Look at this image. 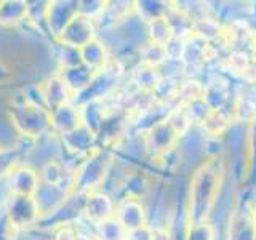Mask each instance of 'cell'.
Wrapping results in <instances>:
<instances>
[{"label":"cell","mask_w":256,"mask_h":240,"mask_svg":"<svg viewBox=\"0 0 256 240\" xmlns=\"http://www.w3.org/2000/svg\"><path fill=\"white\" fill-rule=\"evenodd\" d=\"M216 237H218V232L210 222H200L188 224L184 240H216Z\"/></svg>","instance_id":"cell-26"},{"label":"cell","mask_w":256,"mask_h":240,"mask_svg":"<svg viewBox=\"0 0 256 240\" xmlns=\"http://www.w3.org/2000/svg\"><path fill=\"white\" fill-rule=\"evenodd\" d=\"M29 6L26 2H0V24L12 26L26 20Z\"/></svg>","instance_id":"cell-21"},{"label":"cell","mask_w":256,"mask_h":240,"mask_svg":"<svg viewBox=\"0 0 256 240\" xmlns=\"http://www.w3.org/2000/svg\"><path fill=\"white\" fill-rule=\"evenodd\" d=\"M96 38V28L94 22L92 20L85 18V16H74L66 28L62 29V32L58 36V40L61 45L69 46V48H76L80 50L84 48L86 44L93 42Z\"/></svg>","instance_id":"cell-6"},{"label":"cell","mask_w":256,"mask_h":240,"mask_svg":"<svg viewBox=\"0 0 256 240\" xmlns=\"http://www.w3.org/2000/svg\"><path fill=\"white\" fill-rule=\"evenodd\" d=\"M204 84H205L204 101L208 104V108L213 112L228 109L229 104L234 102V100L230 101V96H234V93H232V86L226 77L214 74Z\"/></svg>","instance_id":"cell-9"},{"label":"cell","mask_w":256,"mask_h":240,"mask_svg":"<svg viewBox=\"0 0 256 240\" xmlns=\"http://www.w3.org/2000/svg\"><path fill=\"white\" fill-rule=\"evenodd\" d=\"M40 174V181L44 180L45 184H54V186H61L64 181V174L62 173V166L58 162H48L44 168L42 173Z\"/></svg>","instance_id":"cell-27"},{"label":"cell","mask_w":256,"mask_h":240,"mask_svg":"<svg viewBox=\"0 0 256 240\" xmlns=\"http://www.w3.org/2000/svg\"><path fill=\"white\" fill-rule=\"evenodd\" d=\"M84 213L88 221H92L94 226H98L100 222L116 216V204L108 192L94 190L86 194V198L84 202Z\"/></svg>","instance_id":"cell-10"},{"label":"cell","mask_w":256,"mask_h":240,"mask_svg":"<svg viewBox=\"0 0 256 240\" xmlns=\"http://www.w3.org/2000/svg\"><path fill=\"white\" fill-rule=\"evenodd\" d=\"M13 122L18 130L26 136H40L48 128H52V116L45 108L34 106V104L24 102L14 106L12 112Z\"/></svg>","instance_id":"cell-3"},{"label":"cell","mask_w":256,"mask_h":240,"mask_svg":"<svg viewBox=\"0 0 256 240\" xmlns=\"http://www.w3.org/2000/svg\"><path fill=\"white\" fill-rule=\"evenodd\" d=\"M78 230H76L74 226L70 224H61L54 234V240H77Z\"/></svg>","instance_id":"cell-28"},{"label":"cell","mask_w":256,"mask_h":240,"mask_svg":"<svg viewBox=\"0 0 256 240\" xmlns=\"http://www.w3.org/2000/svg\"><path fill=\"white\" fill-rule=\"evenodd\" d=\"M5 212L16 229L30 226V224H34L40 218L34 197H26V196L12 194L6 200Z\"/></svg>","instance_id":"cell-7"},{"label":"cell","mask_w":256,"mask_h":240,"mask_svg":"<svg viewBox=\"0 0 256 240\" xmlns=\"http://www.w3.org/2000/svg\"><path fill=\"white\" fill-rule=\"evenodd\" d=\"M172 2H154V0H142V2H134V14L142 22H150L154 20L165 18L168 10H170Z\"/></svg>","instance_id":"cell-18"},{"label":"cell","mask_w":256,"mask_h":240,"mask_svg":"<svg viewBox=\"0 0 256 240\" xmlns=\"http://www.w3.org/2000/svg\"><path fill=\"white\" fill-rule=\"evenodd\" d=\"M116 218L128 232H132L148 226V208L140 198L124 197L116 205Z\"/></svg>","instance_id":"cell-8"},{"label":"cell","mask_w":256,"mask_h":240,"mask_svg":"<svg viewBox=\"0 0 256 240\" xmlns=\"http://www.w3.org/2000/svg\"><path fill=\"white\" fill-rule=\"evenodd\" d=\"M180 142V136L173 132V128L168 125L166 120L156 124L149 130L142 133V144L144 152L152 158L157 160L164 157L170 150H173Z\"/></svg>","instance_id":"cell-5"},{"label":"cell","mask_w":256,"mask_h":240,"mask_svg":"<svg viewBox=\"0 0 256 240\" xmlns=\"http://www.w3.org/2000/svg\"><path fill=\"white\" fill-rule=\"evenodd\" d=\"M80 58H82L85 68H88L92 72H98L109 60V53L106 45L100 42L98 38H94L93 42L86 44L84 48H80Z\"/></svg>","instance_id":"cell-17"},{"label":"cell","mask_w":256,"mask_h":240,"mask_svg":"<svg viewBox=\"0 0 256 240\" xmlns=\"http://www.w3.org/2000/svg\"><path fill=\"white\" fill-rule=\"evenodd\" d=\"M204 90L205 84L197 77H186L180 82L178 86V96H176V104L180 106H186V104L204 100Z\"/></svg>","instance_id":"cell-19"},{"label":"cell","mask_w":256,"mask_h":240,"mask_svg":"<svg viewBox=\"0 0 256 240\" xmlns=\"http://www.w3.org/2000/svg\"><path fill=\"white\" fill-rule=\"evenodd\" d=\"M173 30L168 24L166 18H160V20H154L148 22V40L152 44L157 45H164L166 46V44L173 38Z\"/></svg>","instance_id":"cell-23"},{"label":"cell","mask_w":256,"mask_h":240,"mask_svg":"<svg viewBox=\"0 0 256 240\" xmlns=\"http://www.w3.org/2000/svg\"><path fill=\"white\" fill-rule=\"evenodd\" d=\"M252 216H253V224L256 229V202H253V205H252Z\"/></svg>","instance_id":"cell-31"},{"label":"cell","mask_w":256,"mask_h":240,"mask_svg":"<svg viewBox=\"0 0 256 240\" xmlns=\"http://www.w3.org/2000/svg\"><path fill=\"white\" fill-rule=\"evenodd\" d=\"M130 82L136 88V92L152 93L160 82L158 70L148 66V64L138 62L130 72Z\"/></svg>","instance_id":"cell-16"},{"label":"cell","mask_w":256,"mask_h":240,"mask_svg":"<svg viewBox=\"0 0 256 240\" xmlns=\"http://www.w3.org/2000/svg\"><path fill=\"white\" fill-rule=\"evenodd\" d=\"M165 120L168 122V125L173 128V132L180 136V138L186 133H189L192 130V126H194V124H192L190 118L188 117L186 110H184V108L180 106V104H176V106H173L170 109Z\"/></svg>","instance_id":"cell-24"},{"label":"cell","mask_w":256,"mask_h":240,"mask_svg":"<svg viewBox=\"0 0 256 240\" xmlns=\"http://www.w3.org/2000/svg\"><path fill=\"white\" fill-rule=\"evenodd\" d=\"M40 174L34 172L32 168L22 165L16 166L8 173V190L13 196H26V197H34L40 186Z\"/></svg>","instance_id":"cell-11"},{"label":"cell","mask_w":256,"mask_h":240,"mask_svg":"<svg viewBox=\"0 0 256 240\" xmlns=\"http://www.w3.org/2000/svg\"><path fill=\"white\" fill-rule=\"evenodd\" d=\"M252 85L256 88V74H254V77H253V82H252Z\"/></svg>","instance_id":"cell-32"},{"label":"cell","mask_w":256,"mask_h":240,"mask_svg":"<svg viewBox=\"0 0 256 240\" xmlns=\"http://www.w3.org/2000/svg\"><path fill=\"white\" fill-rule=\"evenodd\" d=\"M112 165H114V156L110 152H93L92 156H88L85 164L80 166V170L76 174V188L86 192V194L94 192L100 184L106 180Z\"/></svg>","instance_id":"cell-2"},{"label":"cell","mask_w":256,"mask_h":240,"mask_svg":"<svg viewBox=\"0 0 256 240\" xmlns=\"http://www.w3.org/2000/svg\"><path fill=\"white\" fill-rule=\"evenodd\" d=\"M182 108H184V110H186L188 117L190 118V122L194 124V126L202 125L213 112L210 108H208V104L204 100L192 101V102L186 104V106H182Z\"/></svg>","instance_id":"cell-25"},{"label":"cell","mask_w":256,"mask_h":240,"mask_svg":"<svg viewBox=\"0 0 256 240\" xmlns=\"http://www.w3.org/2000/svg\"><path fill=\"white\" fill-rule=\"evenodd\" d=\"M256 120V88L242 84L234 93V122L250 125Z\"/></svg>","instance_id":"cell-12"},{"label":"cell","mask_w":256,"mask_h":240,"mask_svg":"<svg viewBox=\"0 0 256 240\" xmlns=\"http://www.w3.org/2000/svg\"><path fill=\"white\" fill-rule=\"evenodd\" d=\"M150 240H173L170 228H150Z\"/></svg>","instance_id":"cell-29"},{"label":"cell","mask_w":256,"mask_h":240,"mask_svg":"<svg viewBox=\"0 0 256 240\" xmlns=\"http://www.w3.org/2000/svg\"><path fill=\"white\" fill-rule=\"evenodd\" d=\"M252 205H253V198L242 200L238 194L237 205L234 210H232L226 228H224L226 240H256V229L253 224Z\"/></svg>","instance_id":"cell-4"},{"label":"cell","mask_w":256,"mask_h":240,"mask_svg":"<svg viewBox=\"0 0 256 240\" xmlns=\"http://www.w3.org/2000/svg\"><path fill=\"white\" fill-rule=\"evenodd\" d=\"M52 116V128L61 134H68L70 132L77 130L82 126V118H80V109H76L70 104H64V106L54 109L50 112Z\"/></svg>","instance_id":"cell-15"},{"label":"cell","mask_w":256,"mask_h":240,"mask_svg":"<svg viewBox=\"0 0 256 240\" xmlns=\"http://www.w3.org/2000/svg\"><path fill=\"white\" fill-rule=\"evenodd\" d=\"M226 178L228 168L222 157L205 158L192 170L184 194V213L189 224L210 221Z\"/></svg>","instance_id":"cell-1"},{"label":"cell","mask_w":256,"mask_h":240,"mask_svg":"<svg viewBox=\"0 0 256 240\" xmlns=\"http://www.w3.org/2000/svg\"><path fill=\"white\" fill-rule=\"evenodd\" d=\"M126 240H150V228L149 226H144L141 229H136V230L128 232Z\"/></svg>","instance_id":"cell-30"},{"label":"cell","mask_w":256,"mask_h":240,"mask_svg":"<svg viewBox=\"0 0 256 240\" xmlns=\"http://www.w3.org/2000/svg\"><path fill=\"white\" fill-rule=\"evenodd\" d=\"M94 237L96 240H126L128 230L116 216H112V218L94 226Z\"/></svg>","instance_id":"cell-20"},{"label":"cell","mask_w":256,"mask_h":240,"mask_svg":"<svg viewBox=\"0 0 256 240\" xmlns=\"http://www.w3.org/2000/svg\"><path fill=\"white\" fill-rule=\"evenodd\" d=\"M138 53H140V62L148 64V66L156 68V69L162 68L164 64L168 61V53H166V48L164 45L148 42L142 46H140Z\"/></svg>","instance_id":"cell-22"},{"label":"cell","mask_w":256,"mask_h":240,"mask_svg":"<svg viewBox=\"0 0 256 240\" xmlns=\"http://www.w3.org/2000/svg\"><path fill=\"white\" fill-rule=\"evenodd\" d=\"M40 88H42L45 108L48 109V112H53L54 109L64 106V104H69L70 101L72 92L61 76L50 77L44 85H40Z\"/></svg>","instance_id":"cell-13"},{"label":"cell","mask_w":256,"mask_h":240,"mask_svg":"<svg viewBox=\"0 0 256 240\" xmlns=\"http://www.w3.org/2000/svg\"><path fill=\"white\" fill-rule=\"evenodd\" d=\"M78 14V4H69V2H53L48 4L45 12V20L48 26L53 30V34L58 37L62 29L68 26L69 21Z\"/></svg>","instance_id":"cell-14"}]
</instances>
